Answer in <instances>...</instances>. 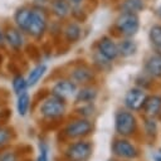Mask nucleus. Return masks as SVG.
Segmentation results:
<instances>
[{"label": "nucleus", "instance_id": "obj_1", "mask_svg": "<svg viewBox=\"0 0 161 161\" xmlns=\"http://www.w3.org/2000/svg\"><path fill=\"white\" fill-rule=\"evenodd\" d=\"M138 122L136 116L128 109H118L114 113V131L119 137H132L137 133Z\"/></svg>", "mask_w": 161, "mask_h": 161}, {"label": "nucleus", "instance_id": "obj_2", "mask_svg": "<svg viewBox=\"0 0 161 161\" xmlns=\"http://www.w3.org/2000/svg\"><path fill=\"white\" fill-rule=\"evenodd\" d=\"M65 111H67L65 101H63L53 94L45 97L40 102V106H39L40 116L49 121H55V119L62 118L64 116Z\"/></svg>", "mask_w": 161, "mask_h": 161}, {"label": "nucleus", "instance_id": "obj_3", "mask_svg": "<svg viewBox=\"0 0 161 161\" xmlns=\"http://www.w3.org/2000/svg\"><path fill=\"white\" fill-rule=\"evenodd\" d=\"M111 152L116 158L125 161H135L141 155L138 147L126 137L114 138L111 143Z\"/></svg>", "mask_w": 161, "mask_h": 161}, {"label": "nucleus", "instance_id": "obj_4", "mask_svg": "<svg viewBox=\"0 0 161 161\" xmlns=\"http://www.w3.org/2000/svg\"><path fill=\"white\" fill-rule=\"evenodd\" d=\"M93 128L94 127L91 119L78 117L67 123L63 130V135L67 140H80L89 136L93 132Z\"/></svg>", "mask_w": 161, "mask_h": 161}, {"label": "nucleus", "instance_id": "obj_5", "mask_svg": "<svg viewBox=\"0 0 161 161\" xmlns=\"http://www.w3.org/2000/svg\"><path fill=\"white\" fill-rule=\"evenodd\" d=\"M93 153V145L91 141L80 138L68 145L64 156L69 161H88Z\"/></svg>", "mask_w": 161, "mask_h": 161}, {"label": "nucleus", "instance_id": "obj_6", "mask_svg": "<svg viewBox=\"0 0 161 161\" xmlns=\"http://www.w3.org/2000/svg\"><path fill=\"white\" fill-rule=\"evenodd\" d=\"M114 28L118 34L125 38H132L137 34L140 29V18L135 13H125L122 11L116 20Z\"/></svg>", "mask_w": 161, "mask_h": 161}, {"label": "nucleus", "instance_id": "obj_7", "mask_svg": "<svg viewBox=\"0 0 161 161\" xmlns=\"http://www.w3.org/2000/svg\"><path fill=\"white\" fill-rule=\"evenodd\" d=\"M48 26V21H47V15L42 9H34L31 13V18L26 29V33L35 38V39H40Z\"/></svg>", "mask_w": 161, "mask_h": 161}, {"label": "nucleus", "instance_id": "obj_8", "mask_svg": "<svg viewBox=\"0 0 161 161\" xmlns=\"http://www.w3.org/2000/svg\"><path fill=\"white\" fill-rule=\"evenodd\" d=\"M146 98H147V94L143 89H141L138 87L131 88L127 91V93L125 96V99H123L125 107L131 112H138L142 109Z\"/></svg>", "mask_w": 161, "mask_h": 161}, {"label": "nucleus", "instance_id": "obj_9", "mask_svg": "<svg viewBox=\"0 0 161 161\" xmlns=\"http://www.w3.org/2000/svg\"><path fill=\"white\" fill-rule=\"evenodd\" d=\"M70 79L75 84L88 86V84H92L93 80L96 79V73H94V70L89 65L82 64V65H78V67H75V68L72 69V72H70Z\"/></svg>", "mask_w": 161, "mask_h": 161}, {"label": "nucleus", "instance_id": "obj_10", "mask_svg": "<svg viewBox=\"0 0 161 161\" xmlns=\"http://www.w3.org/2000/svg\"><path fill=\"white\" fill-rule=\"evenodd\" d=\"M75 92H77V84L72 79H60L52 88V94L63 101H67L68 98L73 97Z\"/></svg>", "mask_w": 161, "mask_h": 161}, {"label": "nucleus", "instance_id": "obj_11", "mask_svg": "<svg viewBox=\"0 0 161 161\" xmlns=\"http://www.w3.org/2000/svg\"><path fill=\"white\" fill-rule=\"evenodd\" d=\"M97 52L108 60H114L118 57V49L114 40L109 36H102L97 43Z\"/></svg>", "mask_w": 161, "mask_h": 161}, {"label": "nucleus", "instance_id": "obj_12", "mask_svg": "<svg viewBox=\"0 0 161 161\" xmlns=\"http://www.w3.org/2000/svg\"><path fill=\"white\" fill-rule=\"evenodd\" d=\"M141 111L146 117H158L161 113V94L147 96Z\"/></svg>", "mask_w": 161, "mask_h": 161}, {"label": "nucleus", "instance_id": "obj_13", "mask_svg": "<svg viewBox=\"0 0 161 161\" xmlns=\"http://www.w3.org/2000/svg\"><path fill=\"white\" fill-rule=\"evenodd\" d=\"M4 38H5V43H8V45L14 50H20L24 44L23 34L18 28L6 29V31H4Z\"/></svg>", "mask_w": 161, "mask_h": 161}, {"label": "nucleus", "instance_id": "obj_14", "mask_svg": "<svg viewBox=\"0 0 161 161\" xmlns=\"http://www.w3.org/2000/svg\"><path fill=\"white\" fill-rule=\"evenodd\" d=\"M74 101L75 103H88V102H93L97 96H98V89L92 86V84H88V86H83L79 91L75 92L74 94Z\"/></svg>", "mask_w": 161, "mask_h": 161}, {"label": "nucleus", "instance_id": "obj_15", "mask_svg": "<svg viewBox=\"0 0 161 161\" xmlns=\"http://www.w3.org/2000/svg\"><path fill=\"white\" fill-rule=\"evenodd\" d=\"M31 13H33V9H29V8H25V6L19 8L16 10V13L14 15V21H15L16 28L20 31H26L30 18H31Z\"/></svg>", "mask_w": 161, "mask_h": 161}, {"label": "nucleus", "instance_id": "obj_16", "mask_svg": "<svg viewBox=\"0 0 161 161\" xmlns=\"http://www.w3.org/2000/svg\"><path fill=\"white\" fill-rule=\"evenodd\" d=\"M143 135H145V138L148 143H152L156 137H157V133H158V125H157V121L156 118L153 117H143Z\"/></svg>", "mask_w": 161, "mask_h": 161}, {"label": "nucleus", "instance_id": "obj_17", "mask_svg": "<svg viewBox=\"0 0 161 161\" xmlns=\"http://www.w3.org/2000/svg\"><path fill=\"white\" fill-rule=\"evenodd\" d=\"M145 72L152 78H161V57L150 55L145 62Z\"/></svg>", "mask_w": 161, "mask_h": 161}, {"label": "nucleus", "instance_id": "obj_18", "mask_svg": "<svg viewBox=\"0 0 161 161\" xmlns=\"http://www.w3.org/2000/svg\"><path fill=\"white\" fill-rule=\"evenodd\" d=\"M117 49H118V55H121L123 58H128V57L136 54L137 44L131 38H126V39H122L117 44Z\"/></svg>", "mask_w": 161, "mask_h": 161}, {"label": "nucleus", "instance_id": "obj_19", "mask_svg": "<svg viewBox=\"0 0 161 161\" xmlns=\"http://www.w3.org/2000/svg\"><path fill=\"white\" fill-rule=\"evenodd\" d=\"M50 5L53 14L59 19H64L70 13V3L68 0H52Z\"/></svg>", "mask_w": 161, "mask_h": 161}, {"label": "nucleus", "instance_id": "obj_20", "mask_svg": "<svg viewBox=\"0 0 161 161\" xmlns=\"http://www.w3.org/2000/svg\"><path fill=\"white\" fill-rule=\"evenodd\" d=\"M82 29L77 23H69L64 28V38L68 43H77L80 38Z\"/></svg>", "mask_w": 161, "mask_h": 161}, {"label": "nucleus", "instance_id": "obj_21", "mask_svg": "<svg viewBox=\"0 0 161 161\" xmlns=\"http://www.w3.org/2000/svg\"><path fill=\"white\" fill-rule=\"evenodd\" d=\"M30 108V96L29 93L25 91L23 93H20L18 96V101H16V111L19 113L20 117H25L28 111Z\"/></svg>", "mask_w": 161, "mask_h": 161}, {"label": "nucleus", "instance_id": "obj_22", "mask_svg": "<svg viewBox=\"0 0 161 161\" xmlns=\"http://www.w3.org/2000/svg\"><path fill=\"white\" fill-rule=\"evenodd\" d=\"M45 72H47V65H45V64H38L36 67H34V68L30 70V73H29V75H28V78H26V84H28V87L35 86V84L39 82V79L44 75Z\"/></svg>", "mask_w": 161, "mask_h": 161}, {"label": "nucleus", "instance_id": "obj_23", "mask_svg": "<svg viewBox=\"0 0 161 161\" xmlns=\"http://www.w3.org/2000/svg\"><path fill=\"white\" fill-rule=\"evenodd\" d=\"M80 106L75 108V114L78 117H82V118H91L94 112H96V107L93 104V102H88V103H79Z\"/></svg>", "mask_w": 161, "mask_h": 161}, {"label": "nucleus", "instance_id": "obj_24", "mask_svg": "<svg viewBox=\"0 0 161 161\" xmlns=\"http://www.w3.org/2000/svg\"><path fill=\"white\" fill-rule=\"evenodd\" d=\"M145 8L143 3L141 0H125L121 4V10L125 13H135L137 14Z\"/></svg>", "mask_w": 161, "mask_h": 161}, {"label": "nucleus", "instance_id": "obj_25", "mask_svg": "<svg viewBox=\"0 0 161 161\" xmlns=\"http://www.w3.org/2000/svg\"><path fill=\"white\" fill-rule=\"evenodd\" d=\"M11 86H13V91L16 96H19L20 93L25 92L26 88H28V84H26V79L19 73V74H15L14 78H13V82H11Z\"/></svg>", "mask_w": 161, "mask_h": 161}, {"label": "nucleus", "instance_id": "obj_26", "mask_svg": "<svg viewBox=\"0 0 161 161\" xmlns=\"http://www.w3.org/2000/svg\"><path fill=\"white\" fill-rule=\"evenodd\" d=\"M15 137V132L11 127L0 126V147L6 146Z\"/></svg>", "mask_w": 161, "mask_h": 161}, {"label": "nucleus", "instance_id": "obj_27", "mask_svg": "<svg viewBox=\"0 0 161 161\" xmlns=\"http://www.w3.org/2000/svg\"><path fill=\"white\" fill-rule=\"evenodd\" d=\"M93 58H94V64L98 67V69H101V70H109L111 69L112 62L108 60L107 58H104L101 53L96 52L94 55H93Z\"/></svg>", "mask_w": 161, "mask_h": 161}, {"label": "nucleus", "instance_id": "obj_28", "mask_svg": "<svg viewBox=\"0 0 161 161\" xmlns=\"http://www.w3.org/2000/svg\"><path fill=\"white\" fill-rule=\"evenodd\" d=\"M148 38H150V42L152 43V45H161V25L160 24L151 26Z\"/></svg>", "mask_w": 161, "mask_h": 161}, {"label": "nucleus", "instance_id": "obj_29", "mask_svg": "<svg viewBox=\"0 0 161 161\" xmlns=\"http://www.w3.org/2000/svg\"><path fill=\"white\" fill-rule=\"evenodd\" d=\"M153 82H152V77H150L148 74L147 75H140V77H137L136 78V84H137V87L138 88H141V89H148V88H151V84H152Z\"/></svg>", "mask_w": 161, "mask_h": 161}, {"label": "nucleus", "instance_id": "obj_30", "mask_svg": "<svg viewBox=\"0 0 161 161\" xmlns=\"http://www.w3.org/2000/svg\"><path fill=\"white\" fill-rule=\"evenodd\" d=\"M25 52H26V55L31 59V60H35L38 62L40 59V55H42V52L34 45V44H28L26 48H25Z\"/></svg>", "mask_w": 161, "mask_h": 161}, {"label": "nucleus", "instance_id": "obj_31", "mask_svg": "<svg viewBox=\"0 0 161 161\" xmlns=\"http://www.w3.org/2000/svg\"><path fill=\"white\" fill-rule=\"evenodd\" d=\"M36 161H49V146L44 141L39 142V156Z\"/></svg>", "mask_w": 161, "mask_h": 161}, {"label": "nucleus", "instance_id": "obj_32", "mask_svg": "<svg viewBox=\"0 0 161 161\" xmlns=\"http://www.w3.org/2000/svg\"><path fill=\"white\" fill-rule=\"evenodd\" d=\"M13 116L11 109L9 108H0V126H5Z\"/></svg>", "mask_w": 161, "mask_h": 161}, {"label": "nucleus", "instance_id": "obj_33", "mask_svg": "<svg viewBox=\"0 0 161 161\" xmlns=\"http://www.w3.org/2000/svg\"><path fill=\"white\" fill-rule=\"evenodd\" d=\"M0 161H19V157H18V153L16 152L8 151V152H4L0 156Z\"/></svg>", "mask_w": 161, "mask_h": 161}, {"label": "nucleus", "instance_id": "obj_34", "mask_svg": "<svg viewBox=\"0 0 161 161\" xmlns=\"http://www.w3.org/2000/svg\"><path fill=\"white\" fill-rule=\"evenodd\" d=\"M152 160H153V161H161V147L157 148L156 151H153V153H152Z\"/></svg>", "mask_w": 161, "mask_h": 161}, {"label": "nucleus", "instance_id": "obj_35", "mask_svg": "<svg viewBox=\"0 0 161 161\" xmlns=\"http://www.w3.org/2000/svg\"><path fill=\"white\" fill-rule=\"evenodd\" d=\"M4 44H5V38H4V31L1 30V28H0V48L1 47H4Z\"/></svg>", "mask_w": 161, "mask_h": 161}, {"label": "nucleus", "instance_id": "obj_36", "mask_svg": "<svg viewBox=\"0 0 161 161\" xmlns=\"http://www.w3.org/2000/svg\"><path fill=\"white\" fill-rule=\"evenodd\" d=\"M153 49H155V53L161 57V45H153Z\"/></svg>", "mask_w": 161, "mask_h": 161}, {"label": "nucleus", "instance_id": "obj_37", "mask_svg": "<svg viewBox=\"0 0 161 161\" xmlns=\"http://www.w3.org/2000/svg\"><path fill=\"white\" fill-rule=\"evenodd\" d=\"M68 1H69L72 5H75V6H77V5H79V4L83 1V0H68Z\"/></svg>", "mask_w": 161, "mask_h": 161}, {"label": "nucleus", "instance_id": "obj_38", "mask_svg": "<svg viewBox=\"0 0 161 161\" xmlns=\"http://www.w3.org/2000/svg\"><path fill=\"white\" fill-rule=\"evenodd\" d=\"M1 63H3V55H1V53H0V65H1Z\"/></svg>", "mask_w": 161, "mask_h": 161}, {"label": "nucleus", "instance_id": "obj_39", "mask_svg": "<svg viewBox=\"0 0 161 161\" xmlns=\"http://www.w3.org/2000/svg\"><path fill=\"white\" fill-rule=\"evenodd\" d=\"M108 161H119V160H118V158H109Z\"/></svg>", "mask_w": 161, "mask_h": 161}, {"label": "nucleus", "instance_id": "obj_40", "mask_svg": "<svg viewBox=\"0 0 161 161\" xmlns=\"http://www.w3.org/2000/svg\"><path fill=\"white\" fill-rule=\"evenodd\" d=\"M158 16H160V18H161V8H160V9H158Z\"/></svg>", "mask_w": 161, "mask_h": 161}, {"label": "nucleus", "instance_id": "obj_41", "mask_svg": "<svg viewBox=\"0 0 161 161\" xmlns=\"http://www.w3.org/2000/svg\"><path fill=\"white\" fill-rule=\"evenodd\" d=\"M158 117H160V118H161V113H160V116H158Z\"/></svg>", "mask_w": 161, "mask_h": 161}]
</instances>
